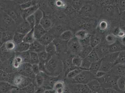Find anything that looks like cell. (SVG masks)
I'll return each mask as SVG.
<instances>
[{"label": "cell", "mask_w": 125, "mask_h": 93, "mask_svg": "<svg viewBox=\"0 0 125 93\" xmlns=\"http://www.w3.org/2000/svg\"><path fill=\"white\" fill-rule=\"evenodd\" d=\"M61 64L58 59L52 56V58L45 63V72L53 76L58 74L62 69Z\"/></svg>", "instance_id": "6da1fadb"}, {"label": "cell", "mask_w": 125, "mask_h": 93, "mask_svg": "<svg viewBox=\"0 0 125 93\" xmlns=\"http://www.w3.org/2000/svg\"><path fill=\"white\" fill-rule=\"evenodd\" d=\"M95 78V74L89 71H83L73 79L75 84H87Z\"/></svg>", "instance_id": "7a4b0ae2"}, {"label": "cell", "mask_w": 125, "mask_h": 93, "mask_svg": "<svg viewBox=\"0 0 125 93\" xmlns=\"http://www.w3.org/2000/svg\"><path fill=\"white\" fill-rule=\"evenodd\" d=\"M31 79L20 74L15 76L12 81L13 85L19 88L23 89L31 83Z\"/></svg>", "instance_id": "3957f363"}, {"label": "cell", "mask_w": 125, "mask_h": 93, "mask_svg": "<svg viewBox=\"0 0 125 93\" xmlns=\"http://www.w3.org/2000/svg\"><path fill=\"white\" fill-rule=\"evenodd\" d=\"M67 46L70 52L75 55H79L83 48L80 42L75 37L68 42Z\"/></svg>", "instance_id": "277c9868"}, {"label": "cell", "mask_w": 125, "mask_h": 93, "mask_svg": "<svg viewBox=\"0 0 125 93\" xmlns=\"http://www.w3.org/2000/svg\"><path fill=\"white\" fill-rule=\"evenodd\" d=\"M20 74L30 79H33L36 75L32 71V65L29 63H23L18 69Z\"/></svg>", "instance_id": "5b68a950"}, {"label": "cell", "mask_w": 125, "mask_h": 93, "mask_svg": "<svg viewBox=\"0 0 125 93\" xmlns=\"http://www.w3.org/2000/svg\"><path fill=\"white\" fill-rule=\"evenodd\" d=\"M71 86V89L73 93H89L91 91L87 84H75Z\"/></svg>", "instance_id": "8992f818"}, {"label": "cell", "mask_w": 125, "mask_h": 93, "mask_svg": "<svg viewBox=\"0 0 125 93\" xmlns=\"http://www.w3.org/2000/svg\"><path fill=\"white\" fill-rule=\"evenodd\" d=\"M0 93H11L13 90L19 89L16 86L7 82L0 81Z\"/></svg>", "instance_id": "52a82bcc"}, {"label": "cell", "mask_w": 125, "mask_h": 93, "mask_svg": "<svg viewBox=\"0 0 125 93\" xmlns=\"http://www.w3.org/2000/svg\"><path fill=\"white\" fill-rule=\"evenodd\" d=\"M100 44L94 49L98 54L100 58L102 59L105 55L110 53L109 48V45H101Z\"/></svg>", "instance_id": "ba28073f"}, {"label": "cell", "mask_w": 125, "mask_h": 93, "mask_svg": "<svg viewBox=\"0 0 125 93\" xmlns=\"http://www.w3.org/2000/svg\"><path fill=\"white\" fill-rule=\"evenodd\" d=\"M109 48L110 53H118L125 51V46L118 39L115 42L109 45Z\"/></svg>", "instance_id": "9c48e42d"}, {"label": "cell", "mask_w": 125, "mask_h": 93, "mask_svg": "<svg viewBox=\"0 0 125 93\" xmlns=\"http://www.w3.org/2000/svg\"><path fill=\"white\" fill-rule=\"evenodd\" d=\"M45 46L42 45L38 40H35L33 42L30 44L29 51L36 52L38 54L45 51Z\"/></svg>", "instance_id": "30bf717a"}, {"label": "cell", "mask_w": 125, "mask_h": 93, "mask_svg": "<svg viewBox=\"0 0 125 93\" xmlns=\"http://www.w3.org/2000/svg\"><path fill=\"white\" fill-rule=\"evenodd\" d=\"M32 29L29 24L25 20L18 26L17 32L25 35Z\"/></svg>", "instance_id": "8fae6325"}, {"label": "cell", "mask_w": 125, "mask_h": 93, "mask_svg": "<svg viewBox=\"0 0 125 93\" xmlns=\"http://www.w3.org/2000/svg\"><path fill=\"white\" fill-rule=\"evenodd\" d=\"M54 38L55 37L53 35L48 32L42 36L40 39L37 40L42 45L45 46L54 41Z\"/></svg>", "instance_id": "7c38bea8"}, {"label": "cell", "mask_w": 125, "mask_h": 93, "mask_svg": "<svg viewBox=\"0 0 125 93\" xmlns=\"http://www.w3.org/2000/svg\"><path fill=\"white\" fill-rule=\"evenodd\" d=\"M34 36L35 39L38 40L48 32L40 24L36 25L33 28Z\"/></svg>", "instance_id": "4fadbf2b"}, {"label": "cell", "mask_w": 125, "mask_h": 93, "mask_svg": "<svg viewBox=\"0 0 125 93\" xmlns=\"http://www.w3.org/2000/svg\"><path fill=\"white\" fill-rule=\"evenodd\" d=\"M38 9V5L37 4L29 8L26 9L22 10L21 15L23 19L25 20L27 18L33 14Z\"/></svg>", "instance_id": "5bb4252c"}, {"label": "cell", "mask_w": 125, "mask_h": 93, "mask_svg": "<svg viewBox=\"0 0 125 93\" xmlns=\"http://www.w3.org/2000/svg\"><path fill=\"white\" fill-rule=\"evenodd\" d=\"M30 44L25 42H22L16 45L14 51L16 53H21L29 51Z\"/></svg>", "instance_id": "9a60e30c"}, {"label": "cell", "mask_w": 125, "mask_h": 93, "mask_svg": "<svg viewBox=\"0 0 125 93\" xmlns=\"http://www.w3.org/2000/svg\"><path fill=\"white\" fill-rule=\"evenodd\" d=\"M120 53V52L109 53L105 55L102 59L103 60L110 62L114 64Z\"/></svg>", "instance_id": "2e32d148"}, {"label": "cell", "mask_w": 125, "mask_h": 93, "mask_svg": "<svg viewBox=\"0 0 125 93\" xmlns=\"http://www.w3.org/2000/svg\"><path fill=\"white\" fill-rule=\"evenodd\" d=\"M14 34L11 32H4L1 35V38L0 40V43L1 46L4 43L13 40V38Z\"/></svg>", "instance_id": "e0dca14e"}, {"label": "cell", "mask_w": 125, "mask_h": 93, "mask_svg": "<svg viewBox=\"0 0 125 93\" xmlns=\"http://www.w3.org/2000/svg\"><path fill=\"white\" fill-rule=\"evenodd\" d=\"M46 31L48 32L52 27V23L50 19L46 17H44L40 24Z\"/></svg>", "instance_id": "ac0fdd59"}, {"label": "cell", "mask_w": 125, "mask_h": 93, "mask_svg": "<svg viewBox=\"0 0 125 93\" xmlns=\"http://www.w3.org/2000/svg\"><path fill=\"white\" fill-rule=\"evenodd\" d=\"M102 60V64L99 71L107 73L111 70L114 64L110 62Z\"/></svg>", "instance_id": "d6986e66"}, {"label": "cell", "mask_w": 125, "mask_h": 93, "mask_svg": "<svg viewBox=\"0 0 125 93\" xmlns=\"http://www.w3.org/2000/svg\"><path fill=\"white\" fill-rule=\"evenodd\" d=\"M91 90L95 92L99 91L100 90V84L97 80L94 79L87 84Z\"/></svg>", "instance_id": "ffe728a7"}, {"label": "cell", "mask_w": 125, "mask_h": 93, "mask_svg": "<svg viewBox=\"0 0 125 93\" xmlns=\"http://www.w3.org/2000/svg\"><path fill=\"white\" fill-rule=\"evenodd\" d=\"M75 37L77 38L79 41L83 40L90 36L87 31L84 29H81L76 32L75 35Z\"/></svg>", "instance_id": "44dd1931"}, {"label": "cell", "mask_w": 125, "mask_h": 93, "mask_svg": "<svg viewBox=\"0 0 125 93\" xmlns=\"http://www.w3.org/2000/svg\"><path fill=\"white\" fill-rule=\"evenodd\" d=\"M101 38L98 35H94L90 37V45L93 49L95 48L101 43Z\"/></svg>", "instance_id": "7402d4cb"}, {"label": "cell", "mask_w": 125, "mask_h": 93, "mask_svg": "<svg viewBox=\"0 0 125 93\" xmlns=\"http://www.w3.org/2000/svg\"><path fill=\"white\" fill-rule=\"evenodd\" d=\"M74 37L72 31L69 30L63 32L60 36V38L62 40L69 41Z\"/></svg>", "instance_id": "603a6c76"}, {"label": "cell", "mask_w": 125, "mask_h": 93, "mask_svg": "<svg viewBox=\"0 0 125 93\" xmlns=\"http://www.w3.org/2000/svg\"><path fill=\"white\" fill-rule=\"evenodd\" d=\"M102 62V59L97 62H93L91 64L89 71L95 75L99 71Z\"/></svg>", "instance_id": "cb8c5ba5"}, {"label": "cell", "mask_w": 125, "mask_h": 93, "mask_svg": "<svg viewBox=\"0 0 125 93\" xmlns=\"http://www.w3.org/2000/svg\"><path fill=\"white\" fill-rule=\"evenodd\" d=\"M16 45L13 40L10 41L3 44L2 49L3 51L11 52V51L14 50Z\"/></svg>", "instance_id": "d4e9b609"}, {"label": "cell", "mask_w": 125, "mask_h": 93, "mask_svg": "<svg viewBox=\"0 0 125 93\" xmlns=\"http://www.w3.org/2000/svg\"><path fill=\"white\" fill-rule=\"evenodd\" d=\"M38 54L40 62L45 63L48 62L53 56L45 51L38 53Z\"/></svg>", "instance_id": "484cf974"}, {"label": "cell", "mask_w": 125, "mask_h": 93, "mask_svg": "<svg viewBox=\"0 0 125 93\" xmlns=\"http://www.w3.org/2000/svg\"><path fill=\"white\" fill-rule=\"evenodd\" d=\"M86 58L91 63L101 60L98 54L94 49Z\"/></svg>", "instance_id": "4316f807"}, {"label": "cell", "mask_w": 125, "mask_h": 93, "mask_svg": "<svg viewBox=\"0 0 125 93\" xmlns=\"http://www.w3.org/2000/svg\"><path fill=\"white\" fill-rule=\"evenodd\" d=\"M45 50L48 54L53 56L56 53V47L54 42L45 46Z\"/></svg>", "instance_id": "83f0119b"}, {"label": "cell", "mask_w": 125, "mask_h": 93, "mask_svg": "<svg viewBox=\"0 0 125 93\" xmlns=\"http://www.w3.org/2000/svg\"><path fill=\"white\" fill-rule=\"evenodd\" d=\"M33 32V29H32L26 34L24 38L23 42L31 44L36 40L34 37Z\"/></svg>", "instance_id": "f1b7e54d"}, {"label": "cell", "mask_w": 125, "mask_h": 93, "mask_svg": "<svg viewBox=\"0 0 125 93\" xmlns=\"http://www.w3.org/2000/svg\"><path fill=\"white\" fill-rule=\"evenodd\" d=\"M93 49H94L92 48L90 45L83 47L80 54L78 55L79 56L83 59L85 58L90 54Z\"/></svg>", "instance_id": "f546056e"}, {"label": "cell", "mask_w": 125, "mask_h": 93, "mask_svg": "<svg viewBox=\"0 0 125 93\" xmlns=\"http://www.w3.org/2000/svg\"><path fill=\"white\" fill-rule=\"evenodd\" d=\"M83 59L79 56L75 55L72 59V65L76 67L80 68L81 66Z\"/></svg>", "instance_id": "4dcf8cb0"}, {"label": "cell", "mask_w": 125, "mask_h": 93, "mask_svg": "<svg viewBox=\"0 0 125 93\" xmlns=\"http://www.w3.org/2000/svg\"><path fill=\"white\" fill-rule=\"evenodd\" d=\"M30 54V63L31 65L34 64H39L40 61L38 54L36 52L30 51H29Z\"/></svg>", "instance_id": "1f68e13d"}, {"label": "cell", "mask_w": 125, "mask_h": 93, "mask_svg": "<svg viewBox=\"0 0 125 93\" xmlns=\"http://www.w3.org/2000/svg\"><path fill=\"white\" fill-rule=\"evenodd\" d=\"M53 88L56 93H63L64 91V83L62 81L57 82L54 84Z\"/></svg>", "instance_id": "d6a6232c"}, {"label": "cell", "mask_w": 125, "mask_h": 93, "mask_svg": "<svg viewBox=\"0 0 125 93\" xmlns=\"http://www.w3.org/2000/svg\"><path fill=\"white\" fill-rule=\"evenodd\" d=\"M25 35L22 34L17 32H16L14 33V36H13V41L15 43L16 45L20 44L23 42Z\"/></svg>", "instance_id": "836d02e7"}, {"label": "cell", "mask_w": 125, "mask_h": 93, "mask_svg": "<svg viewBox=\"0 0 125 93\" xmlns=\"http://www.w3.org/2000/svg\"><path fill=\"white\" fill-rule=\"evenodd\" d=\"M23 63V60L21 56L17 55L14 58L12 62V66L15 68L19 69Z\"/></svg>", "instance_id": "e575fe53"}, {"label": "cell", "mask_w": 125, "mask_h": 93, "mask_svg": "<svg viewBox=\"0 0 125 93\" xmlns=\"http://www.w3.org/2000/svg\"><path fill=\"white\" fill-rule=\"evenodd\" d=\"M33 14L36 20V25L40 24L42 19L44 17L42 11L39 9Z\"/></svg>", "instance_id": "d590c367"}, {"label": "cell", "mask_w": 125, "mask_h": 93, "mask_svg": "<svg viewBox=\"0 0 125 93\" xmlns=\"http://www.w3.org/2000/svg\"><path fill=\"white\" fill-rule=\"evenodd\" d=\"M118 39L117 37L113 33L109 34L105 38L107 45L109 46L115 42Z\"/></svg>", "instance_id": "8d00e7d4"}, {"label": "cell", "mask_w": 125, "mask_h": 93, "mask_svg": "<svg viewBox=\"0 0 125 93\" xmlns=\"http://www.w3.org/2000/svg\"><path fill=\"white\" fill-rule=\"evenodd\" d=\"M115 67V72L119 76L125 75V65L117 64L114 66Z\"/></svg>", "instance_id": "74e56055"}, {"label": "cell", "mask_w": 125, "mask_h": 93, "mask_svg": "<svg viewBox=\"0 0 125 93\" xmlns=\"http://www.w3.org/2000/svg\"><path fill=\"white\" fill-rule=\"evenodd\" d=\"M119 64L125 65V51L119 53L117 58L114 63V65Z\"/></svg>", "instance_id": "f35d334b"}, {"label": "cell", "mask_w": 125, "mask_h": 93, "mask_svg": "<svg viewBox=\"0 0 125 93\" xmlns=\"http://www.w3.org/2000/svg\"><path fill=\"white\" fill-rule=\"evenodd\" d=\"M83 71V70H82L80 68L71 70L68 73L67 75V78L69 79H73Z\"/></svg>", "instance_id": "ab89813d"}, {"label": "cell", "mask_w": 125, "mask_h": 93, "mask_svg": "<svg viewBox=\"0 0 125 93\" xmlns=\"http://www.w3.org/2000/svg\"><path fill=\"white\" fill-rule=\"evenodd\" d=\"M117 86L118 88L123 92H125V76H120L117 81Z\"/></svg>", "instance_id": "60d3db41"}, {"label": "cell", "mask_w": 125, "mask_h": 93, "mask_svg": "<svg viewBox=\"0 0 125 93\" xmlns=\"http://www.w3.org/2000/svg\"><path fill=\"white\" fill-rule=\"evenodd\" d=\"M17 53L18 54V55L22 58L23 63H30V54L29 51L22 53Z\"/></svg>", "instance_id": "b9f144b4"}, {"label": "cell", "mask_w": 125, "mask_h": 93, "mask_svg": "<svg viewBox=\"0 0 125 93\" xmlns=\"http://www.w3.org/2000/svg\"><path fill=\"white\" fill-rule=\"evenodd\" d=\"M35 83L37 87H42L44 82V77L40 73L36 75L35 77Z\"/></svg>", "instance_id": "7bdbcfd3"}, {"label": "cell", "mask_w": 125, "mask_h": 93, "mask_svg": "<svg viewBox=\"0 0 125 93\" xmlns=\"http://www.w3.org/2000/svg\"><path fill=\"white\" fill-rule=\"evenodd\" d=\"M113 34L119 39L123 38L125 36V32L120 28H115L114 30Z\"/></svg>", "instance_id": "ee69618b"}, {"label": "cell", "mask_w": 125, "mask_h": 93, "mask_svg": "<svg viewBox=\"0 0 125 93\" xmlns=\"http://www.w3.org/2000/svg\"><path fill=\"white\" fill-rule=\"evenodd\" d=\"M92 63L85 58L83 59L81 66L80 68L83 71H89Z\"/></svg>", "instance_id": "f6af8a7d"}, {"label": "cell", "mask_w": 125, "mask_h": 93, "mask_svg": "<svg viewBox=\"0 0 125 93\" xmlns=\"http://www.w3.org/2000/svg\"><path fill=\"white\" fill-rule=\"evenodd\" d=\"M36 86L32 83L22 89L27 93H35Z\"/></svg>", "instance_id": "bcb514c9"}, {"label": "cell", "mask_w": 125, "mask_h": 93, "mask_svg": "<svg viewBox=\"0 0 125 93\" xmlns=\"http://www.w3.org/2000/svg\"><path fill=\"white\" fill-rule=\"evenodd\" d=\"M25 20L30 25L31 28L32 29H33L36 25V20L34 14L28 17Z\"/></svg>", "instance_id": "7dc6e473"}, {"label": "cell", "mask_w": 125, "mask_h": 93, "mask_svg": "<svg viewBox=\"0 0 125 93\" xmlns=\"http://www.w3.org/2000/svg\"><path fill=\"white\" fill-rule=\"evenodd\" d=\"M35 5H35V4H33V3L32 1H28L23 3V4H21L20 6V7L22 9V10H24L29 8Z\"/></svg>", "instance_id": "c3c4849f"}, {"label": "cell", "mask_w": 125, "mask_h": 93, "mask_svg": "<svg viewBox=\"0 0 125 93\" xmlns=\"http://www.w3.org/2000/svg\"><path fill=\"white\" fill-rule=\"evenodd\" d=\"M81 2L79 1H74L73 3V8L75 10H80L82 7Z\"/></svg>", "instance_id": "681fc988"}, {"label": "cell", "mask_w": 125, "mask_h": 93, "mask_svg": "<svg viewBox=\"0 0 125 93\" xmlns=\"http://www.w3.org/2000/svg\"><path fill=\"white\" fill-rule=\"evenodd\" d=\"M100 29L102 31H104L107 29L108 23L106 21H101L99 26Z\"/></svg>", "instance_id": "f907efd6"}, {"label": "cell", "mask_w": 125, "mask_h": 93, "mask_svg": "<svg viewBox=\"0 0 125 93\" xmlns=\"http://www.w3.org/2000/svg\"><path fill=\"white\" fill-rule=\"evenodd\" d=\"M32 67L33 71L35 75H37V74L40 73L41 72L38 64L32 65Z\"/></svg>", "instance_id": "816d5d0a"}, {"label": "cell", "mask_w": 125, "mask_h": 93, "mask_svg": "<svg viewBox=\"0 0 125 93\" xmlns=\"http://www.w3.org/2000/svg\"><path fill=\"white\" fill-rule=\"evenodd\" d=\"M91 9V7L89 5H86L82 7L80 11L83 13L87 14L90 12Z\"/></svg>", "instance_id": "f5cc1de1"}, {"label": "cell", "mask_w": 125, "mask_h": 93, "mask_svg": "<svg viewBox=\"0 0 125 93\" xmlns=\"http://www.w3.org/2000/svg\"><path fill=\"white\" fill-rule=\"evenodd\" d=\"M8 14L14 21L17 19V16L14 11H10Z\"/></svg>", "instance_id": "db71d44e"}, {"label": "cell", "mask_w": 125, "mask_h": 93, "mask_svg": "<svg viewBox=\"0 0 125 93\" xmlns=\"http://www.w3.org/2000/svg\"><path fill=\"white\" fill-rule=\"evenodd\" d=\"M46 89L42 87H38L36 86V91L35 93H44Z\"/></svg>", "instance_id": "11a10c76"}, {"label": "cell", "mask_w": 125, "mask_h": 93, "mask_svg": "<svg viewBox=\"0 0 125 93\" xmlns=\"http://www.w3.org/2000/svg\"><path fill=\"white\" fill-rule=\"evenodd\" d=\"M106 73L103 72V71H99L95 75V76L96 78H100L105 75L106 74Z\"/></svg>", "instance_id": "9f6ffc18"}, {"label": "cell", "mask_w": 125, "mask_h": 93, "mask_svg": "<svg viewBox=\"0 0 125 93\" xmlns=\"http://www.w3.org/2000/svg\"><path fill=\"white\" fill-rule=\"evenodd\" d=\"M74 9L73 8L70 7H67L65 11L67 13H71L73 12V10Z\"/></svg>", "instance_id": "6f0895ef"}, {"label": "cell", "mask_w": 125, "mask_h": 93, "mask_svg": "<svg viewBox=\"0 0 125 93\" xmlns=\"http://www.w3.org/2000/svg\"><path fill=\"white\" fill-rule=\"evenodd\" d=\"M44 93H56V92L54 89H46Z\"/></svg>", "instance_id": "680465c9"}, {"label": "cell", "mask_w": 125, "mask_h": 93, "mask_svg": "<svg viewBox=\"0 0 125 93\" xmlns=\"http://www.w3.org/2000/svg\"><path fill=\"white\" fill-rule=\"evenodd\" d=\"M56 4L57 6L60 7H62V6H63V5H64L63 2L61 1H58L57 2Z\"/></svg>", "instance_id": "91938a15"}, {"label": "cell", "mask_w": 125, "mask_h": 93, "mask_svg": "<svg viewBox=\"0 0 125 93\" xmlns=\"http://www.w3.org/2000/svg\"><path fill=\"white\" fill-rule=\"evenodd\" d=\"M118 39H119L120 42L125 46V36L122 38H120V39L118 38Z\"/></svg>", "instance_id": "94428289"}, {"label": "cell", "mask_w": 125, "mask_h": 93, "mask_svg": "<svg viewBox=\"0 0 125 93\" xmlns=\"http://www.w3.org/2000/svg\"><path fill=\"white\" fill-rule=\"evenodd\" d=\"M123 12L124 13L123 14V17L124 20L125 21V11Z\"/></svg>", "instance_id": "6125c7cd"}, {"label": "cell", "mask_w": 125, "mask_h": 93, "mask_svg": "<svg viewBox=\"0 0 125 93\" xmlns=\"http://www.w3.org/2000/svg\"></svg>", "instance_id": "be15d7a7"}, {"label": "cell", "mask_w": 125, "mask_h": 93, "mask_svg": "<svg viewBox=\"0 0 125 93\" xmlns=\"http://www.w3.org/2000/svg\"><path fill=\"white\" fill-rule=\"evenodd\" d=\"M25 92V91H24ZM25 93H26V92H25Z\"/></svg>", "instance_id": "e7e4bbea"}, {"label": "cell", "mask_w": 125, "mask_h": 93, "mask_svg": "<svg viewBox=\"0 0 125 93\" xmlns=\"http://www.w3.org/2000/svg\"><path fill=\"white\" fill-rule=\"evenodd\" d=\"M124 76H125V75H124Z\"/></svg>", "instance_id": "03108f58"}]
</instances>
